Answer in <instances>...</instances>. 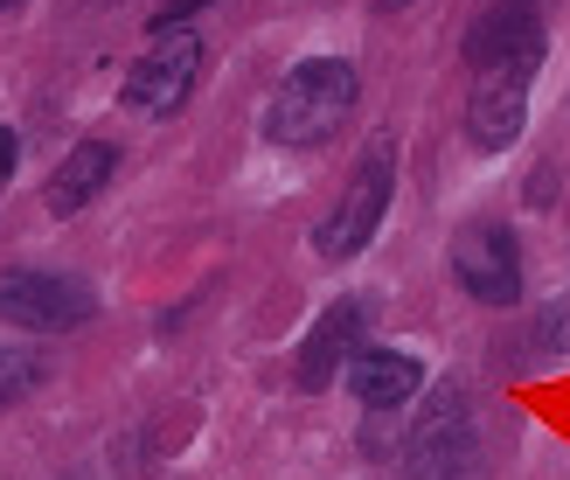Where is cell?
<instances>
[{
  "instance_id": "13",
  "label": "cell",
  "mask_w": 570,
  "mask_h": 480,
  "mask_svg": "<svg viewBox=\"0 0 570 480\" xmlns=\"http://www.w3.org/2000/svg\"><path fill=\"white\" fill-rule=\"evenodd\" d=\"M522 349L529 355H570V293L550 300L543 314H529V342Z\"/></svg>"
},
{
  "instance_id": "11",
  "label": "cell",
  "mask_w": 570,
  "mask_h": 480,
  "mask_svg": "<svg viewBox=\"0 0 570 480\" xmlns=\"http://www.w3.org/2000/svg\"><path fill=\"white\" fill-rule=\"evenodd\" d=\"M111 175H119V147H111V139H77V147L56 160V175L42 188V209L49 216H77Z\"/></svg>"
},
{
  "instance_id": "15",
  "label": "cell",
  "mask_w": 570,
  "mask_h": 480,
  "mask_svg": "<svg viewBox=\"0 0 570 480\" xmlns=\"http://www.w3.org/2000/svg\"><path fill=\"white\" fill-rule=\"evenodd\" d=\"M14 167H21V139H14V126H0V188L14 182Z\"/></svg>"
},
{
  "instance_id": "10",
  "label": "cell",
  "mask_w": 570,
  "mask_h": 480,
  "mask_svg": "<svg viewBox=\"0 0 570 480\" xmlns=\"http://www.w3.org/2000/svg\"><path fill=\"white\" fill-rule=\"evenodd\" d=\"M348 390H355V404L362 411H404L417 390H424V362L411 349H362L355 355V370H348Z\"/></svg>"
},
{
  "instance_id": "14",
  "label": "cell",
  "mask_w": 570,
  "mask_h": 480,
  "mask_svg": "<svg viewBox=\"0 0 570 480\" xmlns=\"http://www.w3.org/2000/svg\"><path fill=\"white\" fill-rule=\"evenodd\" d=\"M209 0H167V8L154 14V28H188V14H203Z\"/></svg>"
},
{
  "instance_id": "1",
  "label": "cell",
  "mask_w": 570,
  "mask_h": 480,
  "mask_svg": "<svg viewBox=\"0 0 570 480\" xmlns=\"http://www.w3.org/2000/svg\"><path fill=\"white\" fill-rule=\"evenodd\" d=\"M362 98V77L355 63L341 56H306L278 77V91L265 105V147H293V154H313L348 126V111Z\"/></svg>"
},
{
  "instance_id": "7",
  "label": "cell",
  "mask_w": 570,
  "mask_h": 480,
  "mask_svg": "<svg viewBox=\"0 0 570 480\" xmlns=\"http://www.w3.org/2000/svg\"><path fill=\"white\" fill-rule=\"evenodd\" d=\"M466 63L480 77L494 70H535L543 63V8L535 0H501L466 28Z\"/></svg>"
},
{
  "instance_id": "8",
  "label": "cell",
  "mask_w": 570,
  "mask_h": 480,
  "mask_svg": "<svg viewBox=\"0 0 570 480\" xmlns=\"http://www.w3.org/2000/svg\"><path fill=\"white\" fill-rule=\"evenodd\" d=\"M362 327H368V306H362V300H334V306H321V321H313V334H306L299 355H293L299 390H327L334 376H348L355 355H362Z\"/></svg>"
},
{
  "instance_id": "16",
  "label": "cell",
  "mask_w": 570,
  "mask_h": 480,
  "mask_svg": "<svg viewBox=\"0 0 570 480\" xmlns=\"http://www.w3.org/2000/svg\"><path fill=\"white\" fill-rule=\"evenodd\" d=\"M8 8H21V0H0V14H8Z\"/></svg>"
},
{
  "instance_id": "6",
  "label": "cell",
  "mask_w": 570,
  "mask_h": 480,
  "mask_svg": "<svg viewBox=\"0 0 570 480\" xmlns=\"http://www.w3.org/2000/svg\"><path fill=\"white\" fill-rule=\"evenodd\" d=\"M98 314V293L70 272H8L0 278V321L36 327V334H70Z\"/></svg>"
},
{
  "instance_id": "5",
  "label": "cell",
  "mask_w": 570,
  "mask_h": 480,
  "mask_svg": "<svg viewBox=\"0 0 570 480\" xmlns=\"http://www.w3.org/2000/svg\"><path fill=\"white\" fill-rule=\"evenodd\" d=\"M452 278H460V293L480 300V306H522V244L508 223H466L460 237H452Z\"/></svg>"
},
{
  "instance_id": "3",
  "label": "cell",
  "mask_w": 570,
  "mask_h": 480,
  "mask_svg": "<svg viewBox=\"0 0 570 480\" xmlns=\"http://www.w3.org/2000/svg\"><path fill=\"white\" fill-rule=\"evenodd\" d=\"M404 473L411 480H473L480 473V432H473V404L460 383L432 390V404L417 411V425L404 439Z\"/></svg>"
},
{
  "instance_id": "12",
  "label": "cell",
  "mask_w": 570,
  "mask_h": 480,
  "mask_svg": "<svg viewBox=\"0 0 570 480\" xmlns=\"http://www.w3.org/2000/svg\"><path fill=\"white\" fill-rule=\"evenodd\" d=\"M42 376H49L42 349H28V342H0V411H14L21 398H36Z\"/></svg>"
},
{
  "instance_id": "9",
  "label": "cell",
  "mask_w": 570,
  "mask_h": 480,
  "mask_svg": "<svg viewBox=\"0 0 570 480\" xmlns=\"http://www.w3.org/2000/svg\"><path fill=\"white\" fill-rule=\"evenodd\" d=\"M529 77L535 70H494V77H480L473 84V98H466V139L480 154H501V147H515L522 126H529Z\"/></svg>"
},
{
  "instance_id": "2",
  "label": "cell",
  "mask_w": 570,
  "mask_h": 480,
  "mask_svg": "<svg viewBox=\"0 0 570 480\" xmlns=\"http://www.w3.org/2000/svg\"><path fill=\"white\" fill-rule=\"evenodd\" d=\"M390 195H396V139H368V154L355 160V175H348V188H341L334 216L313 231V251L334 258V265L362 258V251L376 244L383 216H390Z\"/></svg>"
},
{
  "instance_id": "4",
  "label": "cell",
  "mask_w": 570,
  "mask_h": 480,
  "mask_svg": "<svg viewBox=\"0 0 570 480\" xmlns=\"http://www.w3.org/2000/svg\"><path fill=\"white\" fill-rule=\"evenodd\" d=\"M203 56L209 49L195 28H154V49L126 70V105L139 119H175L195 91V77H203Z\"/></svg>"
}]
</instances>
